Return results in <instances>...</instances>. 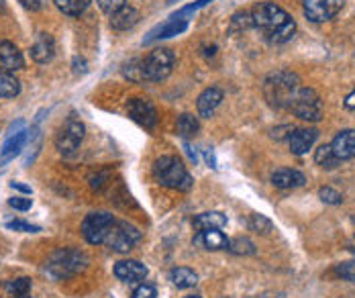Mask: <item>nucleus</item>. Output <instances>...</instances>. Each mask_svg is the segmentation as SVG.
<instances>
[{
    "mask_svg": "<svg viewBox=\"0 0 355 298\" xmlns=\"http://www.w3.org/2000/svg\"><path fill=\"white\" fill-rule=\"evenodd\" d=\"M8 204L15 209V211H29L31 207H33V200L31 198H25V196H12V198H8Z\"/></svg>",
    "mask_w": 355,
    "mask_h": 298,
    "instance_id": "4c0bfd02",
    "label": "nucleus"
},
{
    "mask_svg": "<svg viewBox=\"0 0 355 298\" xmlns=\"http://www.w3.org/2000/svg\"><path fill=\"white\" fill-rule=\"evenodd\" d=\"M343 105H345V109H347V111H355V90L345 96V103H343Z\"/></svg>",
    "mask_w": 355,
    "mask_h": 298,
    "instance_id": "a19ab883",
    "label": "nucleus"
},
{
    "mask_svg": "<svg viewBox=\"0 0 355 298\" xmlns=\"http://www.w3.org/2000/svg\"><path fill=\"white\" fill-rule=\"evenodd\" d=\"M335 274L341 278V280H347V282H355V260L343 261L335 268Z\"/></svg>",
    "mask_w": 355,
    "mask_h": 298,
    "instance_id": "473e14b6",
    "label": "nucleus"
},
{
    "mask_svg": "<svg viewBox=\"0 0 355 298\" xmlns=\"http://www.w3.org/2000/svg\"><path fill=\"white\" fill-rule=\"evenodd\" d=\"M315 161L319 164L320 168H324V170H335L341 161L333 155V151H331V146H320L317 151H315Z\"/></svg>",
    "mask_w": 355,
    "mask_h": 298,
    "instance_id": "c85d7f7f",
    "label": "nucleus"
},
{
    "mask_svg": "<svg viewBox=\"0 0 355 298\" xmlns=\"http://www.w3.org/2000/svg\"><path fill=\"white\" fill-rule=\"evenodd\" d=\"M184 298H200V297H184Z\"/></svg>",
    "mask_w": 355,
    "mask_h": 298,
    "instance_id": "de8ad7c7",
    "label": "nucleus"
},
{
    "mask_svg": "<svg viewBox=\"0 0 355 298\" xmlns=\"http://www.w3.org/2000/svg\"><path fill=\"white\" fill-rule=\"evenodd\" d=\"M194 229L198 231H205V229H223L227 227V217L218 211H209V213H200L194 217Z\"/></svg>",
    "mask_w": 355,
    "mask_h": 298,
    "instance_id": "5701e85b",
    "label": "nucleus"
},
{
    "mask_svg": "<svg viewBox=\"0 0 355 298\" xmlns=\"http://www.w3.org/2000/svg\"><path fill=\"white\" fill-rule=\"evenodd\" d=\"M84 135H86L84 123L76 114H70L68 121L60 127V131L55 135V148L64 157H71L82 146Z\"/></svg>",
    "mask_w": 355,
    "mask_h": 298,
    "instance_id": "423d86ee",
    "label": "nucleus"
},
{
    "mask_svg": "<svg viewBox=\"0 0 355 298\" xmlns=\"http://www.w3.org/2000/svg\"><path fill=\"white\" fill-rule=\"evenodd\" d=\"M249 229L255 231V233L268 235L274 229V225H272V221L268 217H263V215H251L249 217Z\"/></svg>",
    "mask_w": 355,
    "mask_h": 298,
    "instance_id": "2f4dec72",
    "label": "nucleus"
},
{
    "mask_svg": "<svg viewBox=\"0 0 355 298\" xmlns=\"http://www.w3.org/2000/svg\"><path fill=\"white\" fill-rule=\"evenodd\" d=\"M209 2H213V0H196L194 4H188V6H184V8H180L178 12L172 15V19H178V21H188L186 17L188 15H192V12H196L198 8H202V6H207Z\"/></svg>",
    "mask_w": 355,
    "mask_h": 298,
    "instance_id": "72a5a7b5",
    "label": "nucleus"
},
{
    "mask_svg": "<svg viewBox=\"0 0 355 298\" xmlns=\"http://www.w3.org/2000/svg\"><path fill=\"white\" fill-rule=\"evenodd\" d=\"M88 263V258L84 252L80 249H73V247H64V249H58L53 252L47 261H45V274L55 280V282H62V280H68L71 276L80 274Z\"/></svg>",
    "mask_w": 355,
    "mask_h": 298,
    "instance_id": "20e7f679",
    "label": "nucleus"
},
{
    "mask_svg": "<svg viewBox=\"0 0 355 298\" xmlns=\"http://www.w3.org/2000/svg\"><path fill=\"white\" fill-rule=\"evenodd\" d=\"M319 131L317 129H294L288 137V146L294 155H304L309 153V149L317 143Z\"/></svg>",
    "mask_w": 355,
    "mask_h": 298,
    "instance_id": "ddd939ff",
    "label": "nucleus"
},
{
    "mask_svg": "<svg viewBox=\"0 0 355 298\" xmlns=\"http://www.w3.org/2000/svg\"><path fill=\"white\" fill-rule=\"evenodd\" d=\"M25 143H27V131L10 133V137H8V139L4 141V146L0 148V166L12 161V159L21 153V149L25 148Z\"/></svg>",
    "mask_w": 355,
    "mask_h": 298,
    "instance_id": "412c9836",
    "label": "nucleus"
},
{
    "mask_svg": "<svg viewBox=\"0 0 355 298\" xmlns=\"http://www.w3.org/2000/svg\"><path fill=\"white\" fill-rule=\"evenodd\" d=\"M8 229H12V231H19V233H39L41 231V227H37V225H31V223H25V221H8L6 223Z\"/></svg>",
    "mask_w": 355,
    "mask_h": 298,
    "instance_id": "e433bc0d",
    "label": "nucleus"
},
{
    "mask_svg": "<svg viewBox=\"0 0 355 298\" xmlns=\"http://www.w3.org/2000/svg\"><path fill=\"white\" fill-rule=\"evenodd\" d=\"M184 149H186V153H188V157H190V161H192V164H198V155H196V151H194V149L190 148V146H188L186 141H184Z\"/></svg>",
    "mask_w": 355,
    "mask_h": 298,
    "instance_id": "79ce46f5",
    "label": "nucleus"
},
{
    "mask_svg": "<svg viewBox=\"0 0 355 298\" xmlns=\"http://www.w3.org/2000/svg\"><path fill=\"white\" fill-rule=\"evenodd\" d=\"M123 76L129 80V82H135V84H141L145 82V74H143V60L141 58H135V60H129L127 64H123Z\"/></svg>",
    "mask_w": 355,
    "mask_h": 298,
    "instance_id": "bb28decb",
    "label": "nucleus"
},
{
    "mask_svg": "<svg viewBox=\"0 0 355 298\" xmlns=\"http://www.w3.org/2000/svg\"><path fill=\"white\" fill-rule=\"evenodd\" d=\"M114 217L107 211H94L90 215H86V219L82 221V235L90 245H101L105 243L110 229L114 227Z\"/></svg>",
    "mask_w": 355,
    "mask_h": 298,
    "instance_id": "0eeeda50",
    "label": "nucleus"
},
{
    "mask_svg": "<svg viewBox=\"0 0 355 298\" xmlns=\"http://www.w3.org/2000/svg\"><path fill=\"white\" fill-rule=\"evenodd\" d=\"M53 2L68 17H80L90 4V0H53Z\"/></svg>",
    "mask_w": 355,
    "mask_h": 298,
    "instance_id": "cd10ccee",
    "label": "nucleus"
},
{
    "mask_svg": "<svg viewBox=\"0 0 355 298\" xmlns=\"http://www.w3.org/2000/svg\"><path fill=\"white\" fill-rule=\"evenodd\" d=\"M127 112L137 125L145 129H153L157 125V111L147 98H131L127 103Z\"/></svg>",
    "mask_w": 355,
    "mask_h": 298,
    "instance_id": "9b49d317",
    "label": "nucleus"
},
{
    "mask_svg": "<svg viewBox=\"0 0 355 298\" xmlns=\"http://www.w3.org/2000/svg\"><path fill=\"white\" fill-rule=\"evenodd\" d=\"M227 249L235 256H253L255 254V245H253V241H249L248 237H237V239L229 241Z\"/></svg>",
    "mask_w": 355,
    "mask_h": 298,
    "instance_id": "c756f323",
    "label": "nucleus"
},
{
    "mask_svg": "<svg viewBox=\"0 0 355 298\" xmlns=\"http://www.w3.org/2000/svg\"><path fill=\"white\" fill-rule=\"evenodd\" d=\"M354 252H355V241H354Z\"/></svg>",
    "mask_w": 355,
    "mask_h": 298,
    "instance_id": "09e8293b",
    "label": "nucleus"
},
{
    "mask_svg": "<svg viewBox=\"0 0 355 298\" xmlns=\"http://www.w3.org/2000/svg\"><path fill=\"white\" fill-rule=\"evenodd\" d=\"M139 19H141L139 10L135 6H129L127 4L119 12L110 15V27L116 29V31H129V29H133L139 23Z\"/></svg>",
    "mask_w": 355,
    "mask_h": 298,
    "instance_id": "aec40b11",
    "label": "nucleus"
},
{
    "mask_svg": "<svg viewBox=\"0 0 355 298\" xmlns=\"http://www.w3.org/2000/svg\"><path fill=\"white\" fill-rule=\"evenodd\" d=\"M194 245H200L211 252H218V249L229 247V239L220 229H205V231H198V235L194 237Z\"/></svg>",
    "mask_w": 355,
    "mask_h": 298,
    "instance_id": "f3484780",
    "label": "nucleus"
},
{
    "mask_svg": "<svg viewBox=\"0 0 355 298\" xmlns=\"http://www.w3.org/2000/svg\"><path fill=\"white\" fill-rule=\"evenodd\" d=\"M198 129H200V123H198V119H196L194 114L184 112V114L178 116V135H180L182 139L194 137V135L198 133Z\"/></svg>",
    "mask_w": 355,
    "mask_h": 298,
    "instance_id": "a878e982",
    "label": "nucleus"
},
{
    "mask_svg": "<svg viewBox=\"0 0 355 298\" xmlns=\"http://www.w3.org/2000/svg\"><path fill=\"white\" fill-rule=\"evenodd\" d=\"M170 280L178 288H192L198 284V274L190 268H174L170 272Z\"/></svg>",
    "mask_w": 355,
    "mask_h": 298,
    "instance_id": "b1692460",
    "label": "nucleus"
},
{
    "mask_svg": "<svg viewBox=\"0 0 355 298\" xmlns=\"http://www.w3.org/2000/svg\"><path fill=\"white\" fill-rule=\"evenodd\" d=\"M19 2H21V6H25L27 10H33V12L41 8V0H19Z\"/></svg>",
    "mask_w": 355,
    "mask_h": 298,
    "instance_id": "ea45409f",
    "label": "nucleus"
},
{
    "mask_svg": "<svg viewBox=\"0 0 355 298\" xmlns=\"http://www.w3.org/2000/svg\"><path fill=\"white\" fill-rule=\"evenodd\" d=\"M6 292L10 297H17V295H25V292H31V278L27 276H21V278H15V280H8L4 284Z\"/></svg>",
    "mask_w": 355,
    "mask_h": 298,
    "instance_id": "7c9ffc66",
    "label": "nucleus"
},
{
    "mask_svg": "<svg viewBox=\"0 0 355 298\" xmlns=\"http://www.w3.org/2000/svg\"><path fill=\"white\" fill-rule=\"evenodd\" d=\"M10 188H12V190H19V192H25V194H31V188L21 184V182H10Z\"/></svg>",
    "mask_w": 355,
    "mask_h": 298,
    "instance_id": "37998d69",
    "label": "nucleus"
},
{
    "mask_svg": "<svg viewBox=\"0 0 355 298\" xmlns=\"http://www.w3.org/2000/svg\"><path fill=\"white\" fill-rule=\"evenodd\" d=\"M55 55V41L49 33H39L35 43L31 45V60L37 64H47Z\"/></svg>",
    "mask_w": 355,
    "mask_h": 298,
    "instance_id": "a211bd4d",
    "label": "nucleus"
},
{
    "mask_svg": "<svg viewBox=\"0 0 355 298\" xmlns=\"http://www.w3.org/2000/svg\"><path fill=\"white\" fill-rule=\"evenodd\" d=\"M98 6H101L103 12H107L110 17V15L119 12L123 6H127V0H98Z\"/></svg>",
    "mask_w": 355,
    "mask_h": 298,
    "instance_id": "c9c22d12",
    "label": "nucleus"
},
{
    "mask_svg": "<svg viewBox=\"0 0 355 298\" xmlns=\"http://www.w3.org/2000/svg\"><path fill=\"white\" fill-rule=\"evenodd\" d=\"M114 276L123 282H141L147 278V268L137 260H121L114 263Z\"/></svg>",
    "mask_w": 355,
    "mask_h": 298,
    "instance_id": "4468645a",
    "label": "nucleus"
},
{
    "mask_svg": "<svg viewBox=\"0 0 355 298\" xmlns=\"http://www.w3.org/2000/svg\"><path fill=\"white\" fill-rule=\"evenodd\" d=\"M10 298H33V297H31V292H25V295H17V297H10Z\"/></svg>",
    "mask_w": 355,
    "mask_h": 298,
    "instance_id": "a18cd8bd",
    "label": "nucleus"
},
{
    "mask_svg": "<svg viewBox=\"0 0 355 298\" xmlns=\"http://www.w3.org/2000/svg\"><path fill=\"white\" fill-rule=\"evenodd\" d=\"M176 2H180V0H168V4H176Z\"/></svg>",
    "mask_w": 355,
    "mask_h": 298,
    "instance_id": "49530a36",
    "label": "nucleus"
},
{
    "mask_svg": "<svg viewBox=\"0 0 355 298\" xmlns=\"http://www.w3.org/2000/svg\"><path fill=\"white\" fill-rule=\"evenodd\" d=\"M131 298H157V290H155L151 284H139V286L133 290Z\"/></svg>",
    "mask_w": 355,
    "mask_h": 298,
    "instance_id": "58836bf2",
    "label": "nucleus"
},
{
    "mask_svg": "<svg viewBox=\"0 0 355 298\" xmlns=\"http://www.w3.org/2000/svg\"><path fill=\"white\" fill-rule=\"evenodd\" d=\"M304 182H306V176L298 170L282 168L272 174V184L278 188H300L304 186Z\"/></svg>",
    "mask_w": 355,
    "mask_h": 298,
    "instance_id": "4be33fe9",
    "label": "nucleus"
},
{
    "mask_svg": "<svg viewBox=\"0 0 355 298\" xmlns=\"http://www.w3.org/2000/svg\"><path fill=\"white\" fill-rule=\"evenodd\" d=\"M302 88L298 74L290 72V70H278L274 74H270L263 82V96L268 100V105L272 109H280V111H290L298 90Z\"/></svg>",
    "mask_w": 355,
    "mask_h": 298,
    "instance_id": "f03ea898",
    "label": "nucleus"
},
{
    "mask_svg": "<svg viewBox=\"0 0 355 298\" xmlns=\"http://www.w3.org/2000/svg\"><path fill=\"white\" fill-rule=\"evenodd\" d=\"M251 27H255L263 37L274 45L288 43L296 33L294 19L276 2H259L251 10Z\"/></svg>",
    "mask_w": 355,
    "mask_h": 298,
    "instance_id": "f257e3e1",
    "label": "nucleus"
},
{
    "mask_svg": "<svg viewBox=\"0 0 355 298\" xmlns=\"http://www.w3.org/2000/svg\"><path fill=\"white\" fill-rule=\"evenodd\" d=\"M205 157H207V161H209V166H211V168H216V159H214V155L211 149H205Z\"/></svg>",
    "mask_w": 355,
    "mask_h": 298,
    "instance_id": "c03bdc74",
    "label": "nucleus"
},
{
    "mask_svg": "<svg viewBox=\"0 0 355 298\" xmlns=\"http://www.w3.org/2000/svg\"><path fill=\"white\" fill-rule=\"evenodd\" d=\"M188 29V21H178V19H168L166 23L157 25L155 29L149 31V35L143 39V43H151V41H157V39H170L174 35H180Z\"/></svg>",
    "mask_w": 355,
    "mask_h": 298,
    "instance_id": "6ab92c4d",
    "label": "nucleus"
},
{
    "mask_svg": "<svg viewBox=\"0 0 355 298\" xmlns=\"http://www.w3.org/2000/svg\"><path fill=\"white\" fill-rule=\"evenodd\" d=\"M223 98H225V92H223L220 88H216V86L205 88V90L200 92L198 100H196V109H198V114H200L202 119H211V116L214 114V111L220 107Z\"/></svg>",
    "mask_w": 355,
    "mask_h": 298,
    "instance_id": "2eb2a0df",
    "label": "nucleus"
},
{
    "mask_svg": "<svg viewBox=\"0 0 355 298\" xmlns=\"http://www.w3.org/2000/svg\"><path fill=\"white\" fill-rule=\"evenodd\" d=\"M0 66H2V70L12 72V74L25 68L23 53L19 51V47L15 43H10V41L0 43Z\"/></svg>",
    "mask_w": 355,
    "mask_h": 298,
    "instance_id": "dca6fc26",
    "label": "nucleus"
},
{
    "mask_svg": "<svg viewBox=\"0 0 355 298\" xmlns=\"http://www.w3.org/2000/svg\"><path fill=\"white\" fill-rule=\"evenodd\" d=\"M290 112H294L302 121H311V123L320 121V116H322V103H320V96L317 94V90L302 86L298 90L292 107H290Z\"/></svg>",
    "mask_w": 355,
    "mask_h": 298,
    "instance_id": "1a4fd4ad",
    "label": "nucleus"
},
{
    "mask_svg": "<svg viewBox=\"0 0 355 298\" xmlns=\"http://www.w3.org/2000/svg\"><path fill=\"white\" fill-rule=\"evenodd\" d=\"M139 239H141V231L135 225L127 223V221H116L105 239V245L112 252L127 254L135 247V243Z\"/></svg>",
    "mask_w": 355,
    "mask_h": 298,
    "instance_id": "6e6552de",
    "label": "nucleus"
},
{
    "mask_svg": "<svg viewBox=\"0 0 355 298\" xmlns=\"http://www.w3.org/2000/svg\"><path fill=\"white\" fill-rule=\"evenodd\" d=\"M333 155L339 161H347L355 157V129H343L335 135V139L329 143Z\"/></svg>",
    "mask_w": 355,
    "mask_h": 298,
    "instance_id": "f8f14e48",
    "label": "nucleus"
},
{
    "mask_svg": "<svg viewBox=\"0 0 355 298\" xmlns=\"http://www.w3.org/2000/svg\"><path fill=\"white\" fill-rule=\"evenodd\" d=\"M345 0H304V17L311 23H324L331 21L341 8H343Z\"/></svg>",
    "mask_w": 355,
    "mask_h": 298,
    "instance_id": "9d476101",
    "label": "nucleus"
},
{
    "mask_svg": "<svg viewBox=\"0 0 355 298\" xmlns=\"http://www.w3.org/2000/svg\"><path fill=\"white\" fill-rule=\"evenodd\" d=\"M176 58L170 49L157 47L147 58H143V74L145 82H162L174 72Z\"/></svg>",
    "mask_w": 355,
    "mask_h": 298,
    "instance_id": "39448f33",
    "label": "nucleus"
},
{
    "mask_svg": "<svg viewBox=\"0 0 355 298\" xmlns=\"http://www.w3.org/2000/svg\"><path fill=\"white\" fill-rule=\"evenodd\" d=\"M319 196L324 204H341V202H343V196H341L335 188H331V186L320 188Z\"/></svg>",
    "mask_w": 355,
    "mask_h": 298,
    "instance_id": "f704fd0d",
    "label": "nucleus"
},
{
    "mask_svg": "<svg viewBox=\"0 0 355 298\" xmlns=\"http://www.w3.org/2000/svg\"><path fill=\"white\" fill-rule=\"evenodd\" d=\"M153 178L162 186L180 190V192H188L194 186V178L190 176V172L186 170V166L182 164V159H178L176 155L157 157L153 164Z\"/></svg>",
    "mask_w": 355,
    "mask_h": 298,
    "instance_id": "7ed1b4c3",
    "label": "nucleus"
},
{
    "mask_svg": "<svg viewBox=\"0 0 355 298\" xmlns=\"http://www.w3.org/2000/svg\"><path fill=\"white\" fill-rule=\"evenodd\" d=\"M21 94V82L15 78L12 72H6L0 68V96L2 98H15Z\"/></svg>",
    "mask_w": 355,
    "mask_h": 298,
    "instance_id": "393cba45",
    "label": "nucleus"
}]
</instances>
